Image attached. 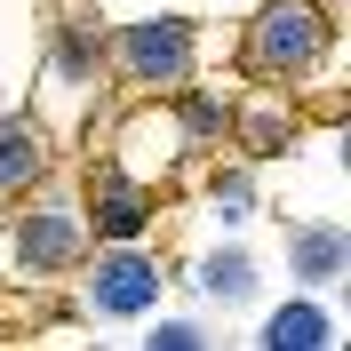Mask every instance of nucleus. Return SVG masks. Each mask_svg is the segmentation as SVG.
Returning <instances> with one entry per match:
<instances>
[{
    "instance_id": "13",
    "label": "nucleus",
    "mask_w": 351,
    "mask_h": 351,
    "mask_svg": "<svg viewBox=\"0 0 351 351\" xmlns=\"http://www.w3.org/2000/svg\"><path fill=\"white\" fill-rule=\"evenodd\" d=\"M176 128H184V144H216L232 128V112H223V96H192V104L176 112Z\"/></svg>"
},
{
    "instance_id": "14",
    "label": "nucleus",
    "mask_w": 351,
    "mask_h": 351,
    "mask_svg": "<svg viewBox=\"0 0 351 351\" xmlns=\"http://www.w3.org/2000/svg\"><path fill=\"white\" fill-rule=\"evenodd\" d=\"M56 80H64V88L96 80V32H64V40H56Z\"/></svg>"
},
{
    "instance_id": "1",
    "label": "nucleus",
    "mask_w": 351,
    "mask_h": 351,
    "mask_svg": "<svg viewBox=\"0 0 351 351\" xmlns=\"http://www.w3.org/2000/svg\"><path fill=\"white\" fill-rule=\"evenodd\" d=\"M328 56V8L319 0H271L247 24V72L256 80H304Z\"/></svg>"
},
{
    "instance_id": "6",
    "label": "nucleus",
    "mask_w": 351,
    "mask_h": 351,
    "mask_svg": "<svg viewBox=\"0 0 351 351\" xmlns=\"http://www.w3.org/2000/svg\"><path fill=\"white\" fill-rule=\"evenodd\" d=\"M287 271H295L304 287L343 280L351 271V232L343 223H295V232H287Z\"/></svg>"
},
{
    "instance_id": "8",
    "label": "nucleus",
    "mask_w": 351,
    "mask_h": 351,
    "mask_svg": "<svg viewBox=\"0 0 351 351\" xmlns=\"http://www.w3.org/2000/svg\"><path fill=\"white\" fill-rule=\"evenodd\" d=\"M256 343H263V351H328V343H335V311L311 304V295H304V304H280L271 319H263Z\"/></svg>"
},
{
    "instance_id": "5",
    "label": "nucleus",
    "mask_w": 351,
    "mask_h": 351,
    "mask_svg": "<svg viewBox=\"0 0 351 351\" xmlns=\"http://www.w3.org/2000/svg\"><path fill=\"white\" fill-rule=\"evenodd\" d=\"M152 216H160L152 184H136V176H120V168L96 176V192H88V232H96V240H144Z\"/></svg>"
},
{
    "instance_id": "4",
    "label": "nucleus",
    "mask_w": 351,
    "mask_h": 351,
    "mask_svg": "<svg viewBox=\"0 0 351 351\" xmlns=\"http://www.w3.org/2000/svg\"><path fill=\"white\" fill-rule=\"evenodd\" d=\"M80 256H88V216L72 208V199H40V208H24V223H16V263L32 271V280H56V271H72Z\"/></svg>"
},
{
    "instance_id": "15",
    "label": "nucleus",
    "mask_w": 351,
    "mask_h": 351,
    "mask_svg": "<svg viewBox=\"0 0 351 351\" xmlns=\"http://www.w3.org/2000/svg\"><path fill=\"white\" fill-rule=\"evenodd\" d=\"M144 343H152V351H199V343H208V328H199V319H152Z\"/></svg>"
},
{
    "instance_id": "2",
    "label": "nucleus",
    "mask_w": 351,
    "mask_h": 351,
    "mask_svg": "<svg viewBox=\"0 0 351 351\" xmlns=\"http://www.w3.org/2000/svg\"><path fill=\"white\" fill-rule=\"evenodd\" d=\"M160 295H168V271H160L136 240H112V256H96V271L80 280L88 319H152Z\"/></svg>"
},
{
    "instance_id": "7",
    "label": "nucleus",
    "mask_w": 351,
    "mask_h": 351,
    "mask_svg": "<svg viewBox=\"0 0 351 351\" xmlns=\"http://www.w3.org/2000/svg\"><path fill=\"white\" fill-rule=\"evenodd\" d=\"M176 152H184V128H176V112H136V120H128V152L112 160V168H120V176H136V184H152V176L168 168Z\"/></svg>"
},
{
    "instance_id": "10",
    "label": "nucleus",
    "mask_w": 351,
    "mask_h": 351,
    "mask_svg": "<svg viewBox=\"0 0 351 351\" xmlns=\"http://www.w3.org/2000/svg\"><path fill=\"white\" fill-rule=\"evenodd\" d=\"M48 176V136L24 128V120H8L0 128V192H32Z\"/></svg>"
},
{
    "instance_id": "9",
    "label": "nucleus",
    "mask_w": 351,
    "mask_h": 351,
    "mask_svg": "<svg viewBox=\"0 0 351 351\" xmlns=\"http://www.w3.org/2000/svg\"><path fill=\"white\" fill-rule=\"evenodd\" d=\"M287 136H295V112H287L280 80H263V96L240 112V144H247L256 160H271V152H287Z\"/></svg>"
},
{
    "instance_id": "11",
    "label": "nucleus",
    "mask_w": 351,
    "mask_h": 351,
    "mask_svg": "<svg viewBox=\"0 0 351 351\" xmlns=\"http://www.w3.org/2000/svg\"><path fill=\"white\" fill-rule=\"evenodd\" d=\"M256 256H247V247H216V256H199V295H208V304H247V295H256Z\"/></svg>"
},
{
    "instance_id": "12",
    "label": "nucleus",
    "mask_w": 351,
    "mask_h": 351,
    "mask_svg": "<svg viewBox=\"0 0 351 351\" xmlns=\"http://www.w3.org/2000/svg\"><path fill=\"white\" fill-rule=\"evenodd\" d=\"M208 216H216V223H247V216H256V184H247V168H232V176L208 184Z\"/></svg>"
},
{
    "instance_id": "3",
    "label": "nucleus",
    "mask_w": 351,
    "mask_h": 351,
    "mask_svg": "<svg viewBox=\"0 0 351 351\" xmlns=\"http://www.w3.org/2000/svg\"><path fill=\"white\" fill-rule=\"evenodd\" d=\"M112 56H120V80L136 88H160V96H176V88H192V24L184 16H136L120 40H112Z\"/></svg>"
}]
</instances>
